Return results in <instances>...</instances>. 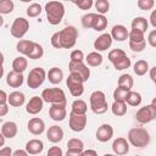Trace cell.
I'll return each mask as SVG.
<instances>
[{
	"label": "cell",
	"mask_w": 156,
	"mask_h": 156,
	"mask_svg": "<svg viewBox=\"0 0 156 156\" xmlns=\"http://www.w3.org/2000/svg\"><path fill=\"white\" fill-rule=\"evenodd\" d=\"M78 38V29L73 26H67L63 29L51 35V45L56 49H72Z\"/></svg>",
	"instance_id": "6da1fadb"
},
{
	"label": "cell",
	"mask_w": 156,
	"mask_h": 156,
	"mask_svg": "<svg viewBox=\"0 0 156 156\" xmlns=\"http://www.w3.org/2000/svg\"><path fill=\"white\" fill-rule=\"evenodd\" d=\"M127 139L132 146L138 147V149H143L150 144L151 136H150V133L145 128L136 127V128L129 129Z\"/></svg>",
	"instance_id": "7a4b0ae2"
},
{
	"label": "cell",
	"mask_w": 156,
	"mask_h": 156,
	"mask_svg": "<svg viewBox=\"0 0 156 156\" xmlns=\"http://www.w3.org/2000/svg\"><path fill=\"white\" fill-rule=\"evenodd\" d=\"M45 12H46V17H48V22L52 26H56L58 23H61L63 16H65V5L61 1H49L45 4L44 7Z\"/></svg>",
	"instance_id": "3957f363"
},
{
	"label": "cell",
	"mask_w": 156,
	"mask_h": 156,
	"mask_svg": "<svg viewBox=\"0 0 156 156\" xmlns=\"http://www.w3.org/2000/svg\"><path fill=\"white\" fill-rule=\"evenodd\" d=\"M90 101V110L95 113V115H104L107 108V100H106V95L102 90H95L90 94L89 98Z\"/></svg>",
	"instance_id": "277c9868"
},
{
	"label": "cell",
	"mask_w": 156,
	"mask_h": 156,
	"mask_svg": "<svg viewBox=\"0 0 156 156\" xmlns=\"http://www.w3.org/2000/svg\"><path fill=\"white\" fill-rule=\"evenodd\" d=\"M84 79L77 74V73H69L67 80H66V84L68 87V90L71 93L72 96L74 98H79L83 95L84 93Z\"/></svg>",
	"instance_id": "5b68a950"
},
{
	"label": "cell",
	"mask_w": 156,
	"mask_h": 156,
	"mask_svg": "<svg viewBox=\"0 0 156 156\" xmlns=\"http://www.w3.org/2000/svg\"><path fill=\"white\" fill-rule=\"evenodd\" d=\"M41 98L48 104H66V94L61 88H46L41 93Z\"/></svg>",
	"instance_id": "8992f818"
},
{
	"label": "cell",
	"mask_w": 156,
	"mask_h": 156,
	"mask_svg": "<svg viewBox=\"0 0 156 156\" xmlns=\"http://www.w3.org/2000/svg\"><path fill=\"white\" fill-rule=\"evenodd\" d=\"M46 78H48V73L45 72V69L43 67H34L28 73L27 85L30 89H37L40 85H43V83L45 82Z\"/></svg>",
	"instance_id": "52a82bcc"
},
{
	"label": "cell",
	"mask_w": 156,
	"mask_h": 156,
	"mask_svg": "<svg viewBox=\"0 0 156 156\" xmlns=\"http://www.w3.org/2000/svg\"><path fill=\"white\" fill-rule=\"evenodd\" d=\"M29 29V21L24 17H16L10 27V33L16 39H22Z\"/></svg>",
	"instance_id": "ba28073f"
},
{
	"label": "cell",
	"mask_w": 156,
	"mask_h": 156,
	"mask_svg": "<svg viewBox=\"0 0 156 156\" xmlns=\"http://www.w3.org/2000/svg\"><path fill=\"white\" fill-rule=\"evenodd\" d=\"M87 122H88L87 115H79V113H74L71 111L69 117H68V126L73 132L76 133L83 132L87 127Z\"/></svg>",
	"instance_id": "9c48e42d"
},
{
	"label": "cell",
	"mask_w": 156,
	"mask_h": 156,
	"mask_svg": "<svg viewBox=\"0 0 156 156\" xmlns=\"http://www.w3.org/2000/svg\"><path fill=\"white\" fill-rule=\"evenodd\" d=\"M156 118V108L150 104V105H145L143 107H140L136 111L135 115V119L141 123V124H146L150 123L151 121H154Z\"/></svg>",
	"instance_id": "30bf717a"
},
{
	"label": "cell",
	"mask_w": 156,
	"mask_h": 156,
	"mask_svg": "<svg viewBox=\"0 0 156 156\" xmlns=\"http://www.w3.org/2000/svg\"><path fill=\"white\" fill-rule=\"evenodd\" d=\"M68 69H69V73H77V74H79L84 79V82H87L90 78V68H88V66L83 61H80V62L69 61Z\"/></svg>",
	"instance_id": "8fae6325"
},
{
	"label": "cell",
	"mask_w": 156,
	"mask_h": 156,
	"mask_svg": "<svg viewBox=\"0 0 156 156\" xmlns=\"http://www.w3.org/2000/svg\"><path fill=\"white\" fill-rule=\"evenodd\" d=\"M49 116L55 122H62L67 117L66 104H51L49 108Z\"/></svg>",
	"instance_id": "7c38bea8"
},
{
	"label": "cell",
	"mask_w": 156,
	"mask_h": 156,
	"mask_svg": "<svg viewBox=\"0 0 156 156\" xmlns=\"http://www.w3.org/2000/svg\"><path fill=\"white\" fill-rule=\"evenodd\" d=\"M112 136H113V127L108 123H104L96 129L95 138L100 143H107L108 140L112 139Z\"/></svg>",
	"instance_id": "4fadbf2b"
},
{
	"label": "cell",
	"mask_w": 156,
	"mask_h": 156,
	"mask_svg": "<svg viewBox=\"0 0 156 156\" xmlns=\"http://www.w3.org/2000/svg\"><path fill=\"white\" fill-rule=\"evenodd\" d=\"M113 41V38L111 35V33H102L101 35H99L95 41H94V49L96 51H106L107 49L111 48Z\"/></svg>",
	"instance_id": "5bb4252c"
},
{
	"label": "cell",
	"mask_w": 156,
	"mask_h": 156,
	"mask_svg": "<svg viewBox=\"0 0 156 156\" xmlns=\"http://www.w3.org/2000/svg\"><path fill=\"white\" fill-rule=\"evenodd\" d=\"M44 100H43V98H41V95L40 96H38V95H35V96H33V98H30V100L27 102V105H26V111H27V113H29V115H38L39 112H41V110H43V107H44Z\"/></svg>",
	"instance_id": "9a60e30c"
},
{
	"label": "cell",
	"mask_w": 156,
	"mask_h": 156,
	"mask_svg": "<svg viewBox=\"0 0 156 156\" xmlns=\"http://www.w3.org/2000/svg\"><path fill=\"white\" fill-rule=\"evenodd\" d=\"M27 129L33 135H40L45 132V122L39 117H33L28 121Z\"/></svg>",
	"instance_id": "2e32d148"
},
{
	"label": "cell",
	"mask_w": 156,
	"mask_h": 156,
	"mask_svg": "<svg viewBox=\"0 0 156 156\" xmlns=\"http://www.w3.org/2000/svg\"><path fill=\"white\" fill-rule=\"evenodd\" d=\"M111 147L116 155H126L129 152V141L123 136H118L113 140Z\"/></svg>",
	"instance_id": "e0dca14e"
},
{
	"label": "cell",
	"mask_w": 156,
	"mask_h": 156,
	"mask_svg": "<svg viewBox=\"0 0 156 156\" xmlns=\"http://www.w3.org/2000/svg\"><path fill=\"white\" fill-rule=\"evenodd\" d=\"M63 136H65L63 129H62L61 127L56 126V124L50 126L49 129L46 130V138H48V140H49L50 143H52V144L60 143V141L63 139Z\"/></svg>",
	"instance_id": "ac0fdd59"
},
{
	"label": "cell",
	"mask_w": 156,
	"mask_h": 156,
	"mask_svg": "<svg viewBox=\"0 0 156 156\" xmlns=\"http://www.w3.org/2000/svg\"><path fill=\"white\" fill-rule=\"evenodd\" d=\"M24 82V77L22 73L16 72V71H10L6 74V84L11 88H20Z\"/></svg>",
	"instance_id": "d6986e66"
},
{
	"label": "cell",
	"mask_w": 156,
	"mask_h": 156,
	"mask_svg": "<svg viewBox=\"0 0 156 156\" xmlns=\"http://www.w3.org/2000/svg\"><path fill=\"white\" fill-rule=\"evenodd\" d=\"M111 35L116 41H124L129 37V30L123 24H116L111 29Z\"/></svg>",
	"instance_id": "ffe728a7"
},
{
	"label": "cell",
	"mask_w": 156,
	"mask_h": 156,
	"mask_svg": "<svg viewBox=\"0 0 156 156\" xmlns=\"http://www.w3.org/2000/svg\"><path fill=\"white\" fill-rule=\"evenodd\" d=\"M24 149L28 151L29 155H39L44 150V143L40 139H30L26 143Z\"/></svg>",
	"instance_id": "44dd1931"
},
{
	"label": "cell",
	"mask_w": 156,
	"mask_h": 156,
	"mask_svg": "<svg viewBox=\"0 0 156 156\" xmlns=\"http://www.w3.org/2000/svg\"><path fill=\"white\" fill-rule=\"evenodd\" d=\"M17 132H18V128H17L16 122H13V121L4 122L1 126V134H4L7 139L15 138L17 135Z\"/></svg>",
	"instance_id": "7402d4cb"
},
{
	"label": "cell",
	"mask_w": 156,
	"mask_h": 156,
	"mask_svg": "<svg viewBox=\"0 0 156 156\" xmlns=\"http://www.w3.org/2000/svg\"><path fill=\"white\" fill-rule=\"evenodd\" d=\"M34 44H35V41H33V40L21 39V40L17 43V45H16V50H17L20 54H22L23 56H28L29 52L32 51Z\"/></svg>",
	"instance_id": "603a6c76"
},
{
	"label": "cell",
	"mask_w": 156,
	"mask_h": 156,
	"mask_svg": "<svg viewBox=\"0 0 156 156\" xmlns=\"http://www.w3.org/2000/svg\"><path fill=\"white\" fill-rule=\"evenodd\" d=\"M48 79L51 84H60L63 79V72L58 67H51L48 72Z\"/></svg>",
	"instance_id": "cb8c5ba5"
},
{
	"label": "cell",
	"mask_w": 156,
	"mask_h": 156,
	"mask_svg": "<svg viewBox=\"0 0 156 156\" xmlns=\"http://www.w3.org/2000/svg\"><path fill=\"white\" fill-rule=\"evenodd\" d=\"M26 101V96L22 91H12L9 94V104L13 107H20L24 104Z\"/></svg>",
	"instance_id": "d4e9b609"
},
{
	"label": "cell",
	"mask_w": 156,
	"mask_h": 156,
	"mask_svg": "<svg viewBox=\"0 0 156 156\" xmlns=\"http://www.w3.org/2000/svg\"><path fill=\"white\" fill-rule=\"evenodd\" d=\"M85 61H87L88 66H90V67H98V66H100L102 63L104 57L100 54V51H91V52H89L87 55Z\"/></svg>",
	"instance_id": "484cf974"
},
{
	"label": "cell",
	"mask_w": 156,
	"mask_h": 156,
	"mask_svg": "<svg viewBox=\"0 0 156 156\" xmlns=\"http://www.w3.org/2000/svg\"><path fill=\"white\" fill-rule=\"evenodd\" d=\"M117 85L123 88V89H127V90H132L133 85H134V80H133V77L128 73H123L119 76L118 78V82H117Z\"/></svg>",
	"instance_id": "4316f807"
},
{
	"label": "cell",
	"mask_w": 156,
	"mask_h": 156,
	"mask_svg": "<svg viewBox=\"0 0 156 156\" xmlns=\"http://www.w3.org/2000/svg\"><path fill=\"white\" fill-rule=\"evenodd\" d=\"M111 111L115 116L117 117H122L127 113V102L126 101H115L111 105Z\"/></svg>",
	"instance_id": "83f0119b"
},
{
	"label": "cell",
	"mask_w": 156,
	"mask_h": 156,
	"mask_svg": "<svg viewBox=\"0 0 156 156\" xmlns=\"http://www.w3.org/2000/svg\"><path fill=\"white\" fill-rule=\"evenodd\" d=\"M143 101V98H141V94L138 93V91H133V90H129L128 94H127V98H126V102L127 105L129 106H139Z\"/></svg>",
	"instance_id": "f1b7e54d"
},
{
	"label": "cell",
	"mask_w": 156,
	"mask_h": 156,
	"mask_svg": "<svg viewBox=\"0 0 156 156\" xmlns=\"http://www.w3.org/2000/svg\"><path fill=\"white\" fill-rule=\"evenodd\" d=\"M27 66H28V61H27V57L24 56H18L12 61V69L16 72L23 73L27 69Z\"/></svg>",
	"instance_id": "f546056e"
},
{
	"label": "cell",
	"mask_w": 156,
	"mask_h": 156,
	"mask_svg": "<svg viewBox=\"0 0 156 156\" xmlns=\"http://www.w3.org/2000/svg\"><path fill=\"white\" fill-rule=\"evenodd\" d=\"M71 111L74 113H79V115H85L88 111V105L84 100L82 99H77L72 102L71 105Z\"/></svg>",
	"instance_id": "4dcf8cb0"
},
{
	"label": "cell",
	"mask_w": 156,
	"mask_h": 156,
	"mask_svg": "<svg viewBox=\"0 0 156 156\" xmlns=\"http://www.w3.org/2000/svg\"><path fill=\"white\" fill-rule=\"evenodd\" d=\"M98 15H99V13H95V12H88V13L83 15V16H82V20H80L82 26H83L84 28H87V29L93 28L94 24H95L96 18H98Z\"/></svg>",
	"instance_id": "1f68e13d"
},
{
	"label": "cell",
	"mask_w": 156,
	"mask_h": 156,
	"mask_svg": "<svg viewBox=\"0 0 156 156\" xmlns=\"http://www.w3.org/2000/svg\"><path fill=\"white\" fill-rule=\"evenodd\" d=\"M149 69V62L145 60H138L133 66V71L136 76H144Z\"/></svg>",
	"instance_id": "d6a6232c"
},
{
	"label": "cell",
	"mask_w": 156,
	"mask_h": 156,
	"mask_svg": "<svg viewBox=\"0 0 156 156\" xmlns=\"http://www.w3.org/2000/svg\"><path fill=\"white\" fill-rule=\"evenodd\" d=\"M147 27H149V21L145 17L139 16V17H135L132 21V28H134V29H139V30H141V32L145 33L146 29H147Z\"/></svg>",
	"instance_id": "836d02e7"
},
{
	"label": "cell",
	"mask_w": 156,
	"mask_h": 156,
	"mask_svg": "<svg viewBox=\"0 0 156 156\" xmlns=\"http://www.w3.org/2000/svg\"><path fill=\"white\" fill-rule=\"evenodd\" d=\"M112 65H113V67H115L116 71H123V69H127V68L130 67L132 61H130V58L126 55V56L121 57L119 60H117L116 62H113Z\"/></svg>",
	"instance_id": "e575fe53"
},
{
	"label": "cell",
	"mask_w": 156,
	"mask_h": 156,
	"mask_svg": "<svg viewBox=\"0 0 156 156\" xmlns=\"http://www.w3.org/2000/svg\"><path fill=\"white\" fill-rule=\"evenodd\" d=\"M94 6H95V10L98 11V13H100V15H105L110 11L108 0H96L94 2Z\"/></svg>",
	"instance_id": "d590c367"
},
{
	"label": "cell",
	"mask_w": 156,
	"mask_h": 156,
	"mask_svg": "<svg viewBox=\"0 0 156 156\" xmlns=\"http://www.w3.org/2000/svg\"><path fill=\"white\" fill-rule=\"evenodd\" d=\"M43 55H44V49H43V46H41L39 43H35L34 46H33V49H32V51L29 52V55H28L27 57L30 58V60H38V58H41Z\"/></svg>",
	"instance_id": "8d00e7d4"
},
{
	"label": "cell",
	"mask_w": 156,
	"mask_h": 156,
	"mask_svg": "<svg viewBox=\"0 0 156 156\" xmlns=\"http://www.w3.org/2000/svg\"><path fill=\"white\" fill-rule=\"evenodd\" d=\"M15 4L12 0H0V13L1 15H9L13 11Z\"/></svg>",
	"instance_id": "74e56055"
},
{
	"label": "cell",
	"mask_w": 156,
	"mask_h": 156,
	"mask_svg": "<svg viewBox=\"0 0 156 156\" xmlns=\"http://www.w3.org/2000/svg\"><path fill=\"white\" fill-rule=\"evenodd\" d=\"M107 18L105 17V15H98V18H96V21H95V24H94V27H93V29L94 30H96V32H102L104 29H106V27H107Z\"/></svg>",
	"instance_id": "f35d334b"
},
{
	"label": "cell",
	"mask_w": 156,
	"mask_h": 156,
	"mask_svg": "<svg viewBox=\"0 0 156 156\" xmlns=\"http://www.w3.org/2000/svg\"><path fill=\"white\" fill-rule=\"evenodd\" d=\"M43 11V7L40 4H37V2H33L30 4L28 7H27V16L28 17H38Z\"/></svg>",
	"instance_id": "ab89813d"
},
{
	"label": "cell",
	"mask_w": 156,
	"mask_h": 156,
	"mask_svg": "<svg viewBox=\"0 0 156 156\" xmlns=\"http://www.w3.org/2000/svg\"><path fill=\"white\" fill-rule=\"evenodd\" d=\"M144 32L139 30V29H134L132 28L130 32H129V41H133V43H139V41H144L145 40V37H144Z\"/></svg>",
	"instance_id": "60d3db41"
},
{
	"label": "cell",
	"mask_w": 156,
	"mask_h": 156,
	"mask_svg": "<svg viewBox=\"0 0 156 156\" xmlns=\"http://www.w3.org/2000/svg\"><path fill=\"white\" fill-rule=\"evenodd\" d=\"M127 54L124 52V50H122V49H113V50H111L110 52H108V55H107V58H108V61L111 62V63H113V62H116L117 60H119L121 57H123V56H126Z\"/></svg>",
	"instance_id": "b9f144b4"
},
{
	"label": "cell",
	"mask_w": 156,
	"mask_h": 156,
	"mask_svg": "<svg viewBox=\"0 0 156 156\" xmlns=\"http://www.w3.org/2000/svg\"><path fill=\"white\" fill-rule=\"evenodd\" d=\"M128 91L129 90L123 89V88H121V87L117 85V88L113 90V100L115 101H126V98H127Z\"/></svg>",
	"instance_id": "7bdbcfd3"
},
{
	"label": "cell",
	"mask_w": 156,
	"mask_h": 156,
	"mask_svg": "<svg viewBox=\"0 0 156 156\" xmlns=\"http://www.w3.org/2000/svg\"><path fill=\"white\" fill-rule=\"evenodd\" d=\"M80 10H90L94 5V0H71Z\"/></svg>",
	"instance_id": "ee69618b"
},
{
	"label": "cell",
	"mask_w": 156,
	"mask_h": 156,
	"mask_svg": "<svg viewBox=\"0 0 156 156\" xmlns=\"http://www.w3.org/2000/svg\"><path fill=\"white\" fill-rule=\"evenodd\" d=\"M138 7L143 11H149V10H152L154 6H155V0H138L136 2Z\"/></svg>",
	"instance_id": "f6af8a7d"
},
{
	"label": "cell",
	"mask_w": 156,
	"mask_h": 156,
	"mask_svg": "<svg viewBox=\"0 0 156 156\" xmlns=\"http://www.w3.org/2000/svg\"><path fill=\"white\" fill-rule=\"evenodd\" d=\"M67 149H84V143L78 138H72L67 141Z\"/></svg>",
	"instance_id": "bcb514c9"
},
{
	"label": "cell",
	"mask_w": 156,
	"mask_h": 156,
	"mask_svg": "<svg viewBox=\"0 0 156 156\" xmlns=\"http://www.w3.org/2000/svg\"><path fill=\"white\" fill-rule=\"evenodd\" d=\"M146 48V40L144 41H139V43H133V41H129V49L134 52H141L144 51V49Z\"/></svg>",
	"instance_id": "7dc6e473"
},
{
	"label": "cell",
	"mask_w": 156,
	"mask_h": 156,
	"mask_svg": "<svg viewBox=\"0 0 156 156\" xmlns=\"http://www.w3.org/2000/svg\"><path fill=\"white\" fill-rule=\"evenodd\" d=\"M69 61H74V62H80V61H84L85 60V57H84V52L82 51V50H79V49H76V50H73L72 52H71V55H69Z\"/></svg>",
	"instance_id": "c3c4849f"
},
{
	"label": "cell",
	"mask_w": 156,
	"mask_h": 156,
	"mask_svg": "<svg viewBox=\"0 0 156 156\" xmlns=\"http://www.w3.org/2000/svg\"><path fill=\"white\" fill-rule=\"evenodd\" d=\"M62 155H63V151L58 146H51L48 150V156H62Z\"/></svg>",
	"instance_id": "681fc988"
},
{
	"label": "cell",
	"mask_w": 156,
	"mask_h": 156,
	"mask_svg": "<svg viewBox=\"0 0 156 156\" xmlns=\"http://www.w3.org/2000/svg\"><path fill=\"white\" fill-rule=\"evenodd\" d=\"M147 43L150 44V46L156 48V29L151 30L147 35Z\"/></svg>",
	"instance_id": "f907efd6"
},
{
	"label": "cell",
	"mask_w": 156,
	"mask_h": 156,
	"mask_svg": "<svg viewBox=\"0 0 156 156\" xmlns=\"http://www.w3.org/2000/svg\"><path fill=\"white\" fill-rule=\"evenodd\" d=\"M84 149H67L66 155L67 156H82Z\"/></svg>",
	"instance_id": "816d5d0a"
},
{
	"label": "cell",
	"mask_w": 156,
	"mask_h": 156,
	"mask_svg": "<svg viewBox=\"0 0 156 156\" xmlns=\"http://www.w3.org/2000/svg\"><path fill=\"white\" fill-rule=\"evenodd\" d=\"M9 102H2L0 104V117H4L9 112Z\"/></svg>",
	"instance_id": "f5cc1de1"
},
{
	"label": "cell",
	"mask_w": 156,
	"mask_h": 156,
	"mask_svg": "<svg viewBox=\"0 0 156 156\" xmlns=\"http://www.w3.org/2000/svg\"><path fill=\"white\" fill-rule=\"evenodd\" d=\"M11 155H12V150L10 146L0 147V156H11Z\"/></svg>",
	"instance_id": "db71d44e"
},
{
	"label": "cell",
	"mask_w": 156,
	"mask_h": 156,
	"mask_svg": "<svg viewBox=\"0 0 156 156\" xmlns=\"http://www.w3.org/2000/svg\"><path fill=\"white\" fill-rule=\"evenodd\" d=\"M149 21H150V24H151L154 28H156V10H152V12L150 13Z\"/></svg>",
	"instance_id": "11a10c76"
},
{
	"label": "cell",
	"mask_w": 156,
	"mask_h": 156,
	"mask_svg": "<svg viewBox=\"0 0 156 156\" xmlns=\"http://www.w3.org/2000/svg\"><path fill=\"white\" fill-rule=\"evenodd\" d=\"M2 102H9V95L5 90H0V104Z\"/></svg>",
	"instance_id": "9f6ffc18"
},
{
	"label": "cell",
	"mask_w": 156,
	"mask_h": 156,
	"mask_svg": "<svg viewBox=\"0 0 156 156\" xmlns=\"http://www.w3.org/2000/svg\"><path fill=\"white\" fill-rule=\"evenodd\" d=\"M29 154H28V151L24 149V150H16V151H13L12 152V156H28Z\"/></svg>",
	"instance_id": "6f0895ef"
},
{
	"label": "cell",
	"mask_w": 156,
	"mask_h": 156,
	"mask_svg": "<svg viewBox=\"0 0 156 156\" xmlns=\"http://www.w3.org/2000/svg\"><path fill=\"white\" fill-rule=\"evenodd\" d=\"M98 152L95 150H83L82 156H96Z\"/></svg>",
	"instance_id": "680465c9"
},
{
	"label": "cell",
	"mask_w": 156,
	"mask_h": 156,
	"mask_svg": "<svg viewBox=\"0 0 156 156\" xmlns=\"http://www.w3.org/2000/svg\"><path fill=\"white\" fill-rule=\"evenodd\" d=\"M5 135L4 134H0V147H2L4 145H5Z\"/></svg>",
	"instance_id": "91938a15"
},
{
	"label": "cell",
	"mask_w": 156,
	"mask_h": 156,
	"mask_svg": "<svg viewBox=\"0 0 156 156\" xmlns=\"http://www.w3.org/2000/svg\"><path fill=\"white\" fill-rule=\"evenodd\" d=\"M151 105H152V106L156 108V98H154V99H152V101H151Z\"/></svg>",
	"instance_id": "94428289"
},
{
	"label": "cell",
	"mask_w": 156,
	"mask_h": 156,
	"mask_svg": "<svg viewBox=\"0 0 156 156\" xmlns=\"http://www.w3.org/2000/svg\"><path fill=\"white\" fill-rule=\"evenodd\" d=\"M20 1H22V2H30L32 0H20Z\"/></svg>",
	"instance_id": "6125c7cd"
},
{
	"label": "cell",
	"mask_w": 156,
	"mask_h": 156,
	"mask_svg": "<svg viewBox=\"0 0 156 156\" xmlns=\"http://www.w3.org/2000/svg\"><path fill=\"white\" fill-rule=\"evenodd\" d=\"M152 82H154V83H155V84H156V77H155V78H154V79H152Z\"/></svg>",
	"instance_id": "be15d7a7"
},
{
	"label": "cell",
	"mask_w": 156,
	"mask_h": 156,
	"mask_svg": "<svg viewBox=\"0 0 156 156\" xmlns=\"http://www.w3.org/2000/svg\"><path fill=\"white\" fill-rule=\"evenodd\" d=\"M65 1H71V0H65Z\"/></svg>",
	"instance_id": "e7e4bbea"
},
{
	"label": "cell",
	"mask_w": 156,
	"mask_h": 156,
	"mask_svg": "<svg viewBox=\"0 0 156 156\" xmlns=\"http://www.w3.org/2000/svg\"><path fill=\"white\" fill-rule=\"evenodd\" d=\"M155 85H156V84H155Z\"/></svg>",
	"instance_id": "03108f58"
}]
</instances>
